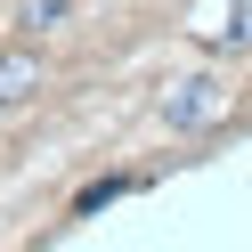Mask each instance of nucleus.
I'll return each instance as SVG.
<instances>
[{
	"instance_id": "obj_4",
	"label": "nucleus",
	"mask_w": 252,
	"mask_h": 252,
	"mask_svg": "<svg viewBox=\"0 0 252 252\" xmlns=\"http://www.w3.org/2000/svg\"><path fill=\"white\" fill-rule=\"evenodd\" d=\"M122 187H130V179H98V187H82V212H98V203H114Z\"/></svg>"
},
{
	"instance_id": "obj_1",
	"label": "nucleus",
	"mask_w": 252,
	"mask_h": 252,
	"mask_svg": "<svg viewBox=\"0 0 252 252\" xmlns=\"http://www.w3.org/2000/svg\"><path fill=\"white\" fill-rule=\"evenodd\" d=\"M220 114H228V90H220L212 73H195V82H179L163 98V122H171V130H203V122H220Z\"/></svg>"
},
{
	"instance_id": "obj_3",
	"label": "nucleus",
	"mask_w": 252,
	"mask_h": 252,
	"mask_svg": "<svg viewBox=\"0 0 252 252\" xmlns=\"http://www.w3.org/2000/svg\"><path fill=\"white\" fill-rule=\"evenodd\" d=\"M65 17H73V0H25V8H17L25 33H49V25H65Z\"/></svg>"
},
{
	"instance_id": "obj_2",
	"label": "nucleus",
	"mask_w": 252,
	"mask_h": 252,
	"mask_svg": "<svg viewBox=\"0 0 252 252\" xmlns=\"http://www.w3.org/2000/svg\"><path fill=\"white\" fill-rule=\"evenodd\" d=\"M33 82H41V57L33 49H8V57H0V106H25Z\"/></svg>"
}]
</instances>
